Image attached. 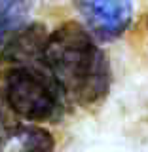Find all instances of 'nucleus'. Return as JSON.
Here are the masks:
<instances>
[{"instance_id":"nucleus-1","label":"nucleus","mask_w":148,"mask_h":152,"mask_svg":"<svg viewBox=\"0 0 148 152\" xmlns=\"http://www.w3.org/2000/svg\"><path fill=\"white\" fill-rule=\"evenodd\" d=\"M46 65L69 101L91 107L110 89V65L84 25L69 21L50 32Z\"/></svg>"},{"instance_id":"nucleus-6","label":"nucleus","mask_w":148,"mask_h":152,"mask_svg":"<svg viewBox=\"0 0 148 152\" xmlns=\"http://www.w3.org/2000/svg\"><path fill=\"white\" fill-rule=\"evenodd\" d=\"M34 0H0V46L25 25Z\"/></svg>"},{"instance_id":"nucleus-2","label":"nucleus","mask_w":148,"mask_h":152,"mask_svg":"<svg viewBox=\"0 0 148 152\" xmlns=\"http://www.w3.org/2000/svg\"><path fill=\"white\" fill-rule=\"evenodd\" d=\"M4 93L19 118L31 124L57 122L66 110V95L44 61L15 66L2 76Z\"/></svg>"},{"instance_id":"nucleus-5","label":"nucleus","mask_w":148,"mask_h":152,"mask_svg":"<svg viewBox=\"0 0 148 152\" xmlns=\"http://www.w3.org/2000/svg\"><path fill=\"white\" fill-rule=\"evenodd\" d=\"M55 139L46 127L19 126L0 142V152H53Z\"/></svg>"},{"instance_id":"nucleus-4","label":"nucleus","mask_w":148,"mask_h":152,"mask_svg":"<svg viewBox=\"0 0 148 152\" xmlns=\"http://www.w3.org/2000/svg\"><path fill=\"white\" fill-rule=\"evenodd\" d=\"M47 38L50 32L42 23H31L15 32L0 50V78L15 66L44 61Z\"/></svg>"},{"instance_id":"nucleus-3","label":"nucleus","mask_w":148,"mask_h":152,"mask_svg":"<svg viewBox=\"0 0 148 152\" xmlns=\"http://www.w3.org/2000/svg\"><path fill=\"white\" fill-rule=\"evenodd\" d=\"M72 4L95 40H116L131 23L133 0H72Z\"/></svg>"},{"instance_id":"nucleus-7","label":"nucleus","mask_w":148,"mask_h":152,"mask_svg":"<svg viewBox=\"0 0 148 152\" xmlns=\"http://www.w3.org/2000/svg\"><path fill=\"white\" fill-rule=\"evenodd\" d=\"M17 126H19L17 114L9 107V103L6 99V93H4V88H0V142L6 139Z\"/></svg>"}]
</instances>
